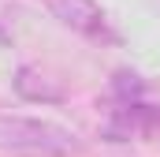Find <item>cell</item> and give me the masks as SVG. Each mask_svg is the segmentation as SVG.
<instances>
[{"label":"cell","instance_id":"obj_1","mask_svg":"<svg viewBox=\"0 0 160 157\" xmlns=\"http://www.w3.org/2000/svg\"><path fill=\"white\" fill-rule=\"evenodd\" d=\"M0 154L11 157H75L82 138L52 120L34 116H0Z\"/></svg>","mask_w":160,"mask_h":157},{"label":"cell","instance_id":"obj_5","mask_svg":"<svg viewBox=\"0 0 160 157\" xmlns=\"http://www.w3.org/2000/svg\"><path fill=\"white\" fill-rule=\"evenodd\" d=\"M142 90H145V82L134 75V71H119V75L112 78V94H116L119 101H138Z\"/></svg>","mask_w":160,"mask_h":157},{"label":"cell","instance_id":"obj_3","mask_svg":"<svg viewBox=\"0 0 160 157\" xmlns=\"http://www.w3.org/2000/svg\"><path fill=\"white\" fill-rule=\"evenodd\" d=\"M160 123V109H149L142 101H119V109H112L104 135L112 142H127V138H142V135H153Z\"/></svg>","mask_w":160,"mask_h":157},{"label":"cell","instance_id":"obj_4","mask_svg":"<svg viewBox=\"0 0 160 157\" xmlns=\"http://www.w3.org/2000/svg\"><path fill=\"white\" fill-rule=\"evenodd\" d=\"M15 94L19 97H26V101H41V105H56V101H63L67 97V90L60 86V78H48L41 68H30V64H22L19 71H15Z\"/></svg>","mask_w":160,"mask_h":157},{"label":"cell","instance_id":"obj_2","mask_svg":"<svg viewBox=\"0 0 160 157\" xmlns=\"http://www.w3.org/2000/svg\"><path fill=\"white\" fill-rule=\"evenodd\" d=\"M52 19H60L67 30H75L82 38H108V23L97 0H41Z\"/></svg>","mask_w":160,"mask_h":157}]
</instances>
